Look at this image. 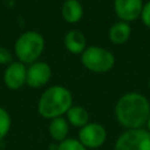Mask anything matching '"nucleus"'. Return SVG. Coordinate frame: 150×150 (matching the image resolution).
<instances>
[{"mask_svg": "<svg viewBox=\"0 0 150 150\" xmlns=\"http://www.w3.org/2000/svg\"><path fill=\"white\" fill-rule=\"evenodd\" d=\"M117 122L125 129H137L146 124L150 116V102L139 93H127L115 105Z\"/></svg>", "mask_w": 150, "mask_h": 150, "instance_id": "f257e3e1", "label": "nucleus"}, {"mask_svg": "<svg viewBox=\"0 0 150 150\" xmlns=\"http://www.w3.org/2000/svg\"><path fill=\"white\" fill-rule=\"evenodd\" d=\"M73 105V95L63 86H52L39 98L38 111L48 120L63 116Z\"/></svg>", "mask_w": 150, "mask_h": 150, "instance_id": "f03ea898", "label": "nucleus"}, {"mask_svg": "<svg viewBox=\"0 0 150 150\" xmlns=\"http://www.w3.org/2000/svg\"><path fill=\"white\" fill-rule=\"evenodd\" d=\"M45 49V39L36 30L22 33L14 43V53L18 60L25 64H30L39 60Z\"/></svg>", "mask_w": 150, "mask_h": 150, "instance_id": "7ed1b4c3", "label": "nucleus"}, {"mask_svg": "<svg viewBox=\"0 0 150 150\" xmlns=\"http://www.w3.org/2000/svg\"><path fill=\"white\" fill-rule=\"evenodd\" d=\"M81 63L93 73H107L114 67L115 56L107 48L90 46L81 54Z\"/></svg>", "mask_w": 150, "mask_h": 150, "instance_id": "20e7f679", "label": "nucleus"}, {"mask_svg": "<svg viewBox=\"0 0 150 150\" xmlns=\"http://www.w3.org/2000/svg\"><path fill=\"white\" fill-rule=\"evenodd\" d=\"M114 150H150V131L148 129H125L116 142Z\"/></svg>", "mask_w": 150, "mask_h": 150, "instance_id": "39448f33", "label": "nucleus"}, {"mask_svg": "<svg viewBox=\"0 0 150 150\" xmlns=\"http://www.w3.org/2000/svg\"><path fill=\"white\" fill-rule=\"evenodd\" d=\"M107 139L105 128L96 122L87 123L84 127L80 128L79 141L87 149H97L104 144Z\"/></svg>", "mask_w": 150, "mask_h": 150, "instance_id": "423d86ee", "label": "nucleus"}, {"mask_svg": "<svg viewBox=\"0 0 150 150\" xmlns=\"http://www.w3.org/2000/svg\"><path fill=\"white\" fill-rule=\"evenodd\" d=\"M52 77V68L47 62L35 61L27 68L26 84L30 88H41Z\"/></svg>", "mask_w": 150, "mask_h": 150, "instance_id": "0eeeda50", "label": "nucleus"}, {"mask_svg": "<svg viewBox=\"0 0 150 150\" xmlns=\"http://www.w3.org/2000/svg\"><path fill=\"white\" fill-rule=\"evenodd\" d=\"M143 0H114V11L121 21L131 22L141 18Z\"/></svg>", "mask_w": 150, "mask_h": 150, "instance_id": "6e6552de", "label": "nucleus"}, {"mask_svg": "<svg viewBox=\"0 0 150 150\" xmlns=\"http://www.w3.org/2000/svg\"><path fill=\"white\" fill-rule=\"evenodd\" d=\"M27 67L20 61H13L9 63L4 73V82L11 90H18L26 84Z\"/></svg>", "mask_w": 150, "mask_h": 150, "instance_id": "1a4fd4ad", "label": "nucleus"}, {"mask_svg": "<svg viewBox=\"0 0 150 150\" xmlns=\"http://www.w3.org/2000/svg\"><path fill=\"white\" fill-rule=\"evenodd\" d=\"M63 45L69 53L81 55L87 48V39L81 30L70 29L63 38Z\"/></svg>", "mask_w": 150, "mask_h": 150, "instance_id": "9d476101", "label": "nucleus"}, {"mask_svg": "<svg viewBox=\"0 0 150 150\" xmlns=\"http://www.w3.org/2000/svg\"><path fill=\"white\" fill-rule=\"evenodd\" d=\"M131 26L125 21H117L110 26L108 30V38L114 45H123L131 36Z\"/></svg>", "mask_w": 150, "mask_h": 150, "instance_id": "9b49d317", "label": "nucleus"}, {"mask_svg": "<svg viewBox=\"0 0 150 150\" xmlns=\"http://www.w3.org/2000/svg\"><path fill=\"white\" fill-rule=\"evenodd\" d=\"M62 19L68 23H76L83 16V7L79 0H64L61 7Z\"/></svg>", "mask_w": 150, "mask_h": 150, "instance_id": "f8f14e48", "label": "nucleus"}, {"mask_svg": "<svg viewBox=\"0 0 150 150\" xmlns=\"http://www.w3.org/2000/svg\"><path fill=\"white\" fill-rule=\"evenodd\" d=\"M69 123L67 121L66 117L63 116H59L55 118L50 120L49 127H48V131L50 137L55 141V142H62L67 138L68 132H69Z\"/></svg>", "mask_w": 150, "mask_h": 150, "instance_id": "ddd939ff", "label": "nucleus"}, {"mask_svg": "<svg viewBox=\"0 0 150 150\" xmlns=\"http://www.w3.org/2000/svg\"><path fill=\"white\" fill-rule=\"evenodd\" d=\"M66 118L68 123L76 128H82L87 123H89V114L88 111L77 104H73L69 110L66 112Z\"/></svg>", "mask_w": 150, "mask_h": 150, "instance_id": "4468645a", "label": "nucleus"}, {"mask_svg": "<svg viewBox=\"0 0 150 150\" xmlns=\"http://www.w3.org/2000/svg\"><path fill=\"white\" fill-rule=\"evenodd\" d=\"M11 116L5 108L0 107V139L5 138L11 129Z\"/></svg>", "mask_w": 150, "mask_h": 150, "instance_id": "2eb2a0df", "label": "nucleus"}, {"mask_svg": "<svg viewBox=\"0 0 150 150\" xmlns=\"http://www.w3.org/2000/svg\"><path fill=\"white\" fill-rule=\"evenodd\" d=\"M57 150H88V149L79 139L67 137L64 141L57 144Z\"/></svg>", "mask_w": 150, "mask_h": 150, "instance_id": "dca6fc26", "label": "nucleus"}, {"mask_svg": "<svg viewBox=\"0 0 150 150\" xmlns=\"http://www.w3.org/2000/svg\"><path fill=\"white\" fill-rule=\"evenodd\" d=\"M141 20L144 23V26L150 28V0L143 5V9L141 13Z\"/></svg>", "mask_w": 150, "mask_h": 150, "instance_id": "f3484780", "label": "nucleus"}, {"mask_svg": "<svg viewBox=\"0 0 150 150\" xmlns=\"http://www.w3.org/2000/svg\"><path fill=\"white\" fill-rule=\"evenodd\" d=\"M12 62H13V60H12L11 52L5 47H0V64H7L8 66Z\"/></svg>", "mask_w": 150, "mask_h": 150, "instance_id": "a211bd4d", "label": "nucleus"}, {"mask_svg": "<svg viewBox=\"0 0 150 150\" xmlns=\"http://www.w3.org/2000/svg\"><path fill=\"white\" fill-rule=\"evenodd\" d=\"M49 149L50 150H57V144H50Z\"/></svg>", "mask_w": 150, "mask_h": 150, "instance_id": "6ab92c4d", "label": "nucleus"}, {"mask_svg": "<svg viewBox=\"0 0 150 150\" xmlns=\"http://www.w3.org/2000/svg\"><path fill=\"white\" fill-rule=\"evenodd\" d=\"M146 129L150 131V116H149V118H148V121H146Z\"/></svg>", "mask_w": 150, "mask_h": 150, "instance_id": "aec40b11", "label": "nucleus"}, {"mask_svg": "<svg viewBox=\"0 0 150 150\" xmlns=\"http://www.w3.org/2000/svg\"><path fill=\"white\" fill-rule=\"evenodd\" d=\"M149 90H150V79H149Z\"/></svg>", "mask_w": 150, "mask_h": 150, "instance_id": "412c9836", "label": "nucleus"}]
</instances>
